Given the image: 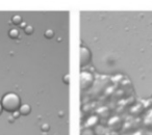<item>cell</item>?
<instances>
[{"mask_svg":"<svg viewBox=\"0 0 152 135\" xmlns=\"http://www.w3.org/2000/svg\"><path fill=\"white\" fill-rule=\"evenodd\" d=\"M1 104L5 111L14 112L19 109V107L21 106V100L17 94L7 93L1 99Z\"/></svg>","mask_w":152,"mask_h":135,"instance_id":"6da1fadb","label":"cell"},{"mask_svg":"<svg viewBox=\"0 0 152 135\" xmlns=\"http://www.w3.org/2000/svg\"><path fill=\"white\" fill-rule=\"evenodd\" d=\"M94 81V77L91 73L83 71L80 73V86L81 89H88L92 86Z\"/></svg>","mask_w":152,"mask_h":135,"instance_id":"7a4b0ae2","label":"cell"},{"mask_svg":"<svg viewBox=\"0 0 152 135\" xmlns=\"http://www.w3.org/2000/svg\"><path fill=\"white\" fill-rule=\"evenodd\" d=\"M91 61V51L87 47H80V67H85Z\"/></svg>","mask_w":152,"mask_h":135,"instance_id":"3957f363","label":"cell"},{"mask_svg":"<svg viewBox=\"0 0 152 135\" xmlns=\"http://www.w3.org/2000/svg\"><path fill=\"white\" fill-rule=\"evenodd\" d=\"M19 112L21 115H28V114L31 112V107H30L29 104H22L21 106L19 107Z\"/></svg>","mask_w":152,"mask_h":135,"instance_id":"277c9868","label":"cell"},{"mask_svg":"<svg viewBox=\"0 0 152 135\" xmlns=\"http://www.w3.org/2000/svg\"><path fill=\"white\" fill-rule=\"evenodd\" d=\"M143 122L146 127H152V109L148 110L143 118Z\"/></svg>","mask_w":152,"mask_h":135,"instance_id":"5b68a950","label":"cell"},{"mask_svg":"<svg viewBox=\"0 0 152 135\" xmlns=\"http://www.w3.org/2000/svg\"><path fill=\"white\" fill-rule=\"evenodd\" d=\"M98 123V116L93 115V116H90L89 120H87V126L88 127H92V126H95L96 124Z\"/></svg>","mask_w":152,"mask_h":135,"instance_id":"8992f818","label":"cell"},{"mask_svg":"<svg viewBox=\"0 0 152 135\" xmlns=\"http://www.w3.org/2000/svg\"><path fill=\"white\" fill-rule=\"evenodd\" d=\"M9 36H10L11 38H13V40L17 38L18 36H19V30H18L17 28H12V29H10V31H9Z\"/></svg>","mask_w":152,"mask_h":135,"instance_id":"52a82bcc","label":"cell"},{"mask_svg":"<svg viewBox=\"0 0 152 135\" xmlns=\"http://www.w3.org/2000/svg\"><path fill=\"white\" fill-rule=\"evenodd\" d=\"M12 23L14 24V25H20V24H22V18L21 16H14L13 18H12Z\"/></svg>","mask_w":152,"mask_h":135,"instance_id":"ba28073f","label":"cell"},{"mask_svg":"<svg viewBox=\"0 0 152 135\" xmlns=\"http://www.w3.org/2000/svg\"><path fill=\"white\" fill-rule=\"evenodd\" d=\"M44 36H45V38H51L54 36V31H53L52 29H47L46 31L44 32Z\"/></svg>","mask_w":152,"mask_h":135,"instance_id":"9c48e42d","label":"cell"},{"mask_svg":"<svg viewBox=\"0 0 152 135\" xmlns=\"http://www.w3.org/2000/svg\"><path fill=\"white\" fill-rule=\"evenodd\" d=\"M24 31H25L26 34H32L34 32V27L31 25H26V27L24 28Z\"/></svg>","mask_w":152,"mask_h":135,"instance_id":"30bf717a","label":"cell"},{"mask_svg":"<svg viewBox=\"0 0 152 135\" xmlns=\"http://www.w3.org/2000/svg\"><path fill=\"white\" fill-rule=\"evenodd\" d=\"M12 113H13V114H12V116H13V118H15V120H16V118H18L20 115H21V114H20V112H19V110H16V111L12 112Z\"/></svg>","mask_w":152,"mask_h":135,"instance_id":"8fae6325","label":"cell"},{"mask_svg":"<svg viewBox=\"0 0 152 135\" xmlns=\"http://www.w3.org/2000/svg\"><path fill=\"white\" fill-rule=\"evenodd\" d=\"M83 135H94V133L90 129H86V130H83Z\"/></svg>","mask_w":152,"mask_h":135,"instance_id":"7c38bea8","label":"cell"},{"mask_svg":"<svg viewBox=\"0 0 152 135\" xmlns=\"http://www.w3.org/2000/svg\"><path fill=\"white\" fill-rule=\"evenodd\" d=\"M48 128H49V126L47 124H44V125H42V130H43V132H47V130H48Z\"/></svg>","mask_w":152,"mask_h":135,"instance_id":"4fadbf2b","label":"cell"},{"mask_svg":"<svg viewBox=\"0 0 152 135\" xmlns=\"http://www.w3.org/2000/svg\"><path fill=\"white\" fill-rule=\"evenodd\" d=\"M64 82L66 83V84H69V75H65V77H64Z\"/></svg>","mask_w":152,"mask_h":135,"instance_id":"5bb4252c","label":"cell"},{"mask_svg":"<svg viewBox=\"0 0 152 135\" xmlns=\"http://www.w3.org/2000/svg\"><path fill=\"white\" fill-rule=\"evenodd\" d=\"M3 111V107H2V104H1V102H0V114L2 113Z\"/></svg>","mask_w":152,"mask_h":135,"instance_id":"9a60e30c","label":"cell"}]
</instances>
